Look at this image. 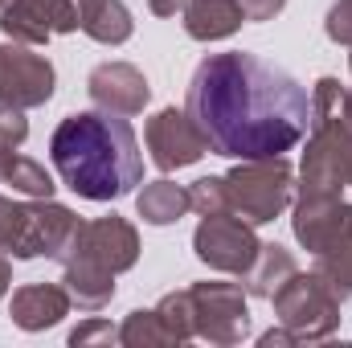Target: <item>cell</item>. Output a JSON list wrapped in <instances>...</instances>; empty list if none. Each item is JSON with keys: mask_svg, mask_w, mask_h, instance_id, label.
<instances>
[{"mask_svg": "<svg viewBox=\"0 0 352 348\" xmlns=\"http://www.w3.org/2000/svg\"><path fill=\"white\" fill-rule=\"evenodd\" d=\"M184 111L201 127L213 156L266 160L303 144L311 127V94L283 66L258 54H209L184 90Z\"/></svg>", "mask_w": 352, "mask_h": 348, "instance_id": "6da1fadb", "label": "cell"}, {"mask_svg": "<svg viewBox=\"0 0 352 348\" xmlns=\"http://www.w3.org/2000/svg\"><path fill=\"white\" fill-rule=\"evenodd\" d=\"M50 160L82 201H119L144 180V156L131 123L111 111H74L50 135Z\"/></svg>", "mask_w": 352, "mask_h": 348, "instance_id": "7a4b0ae2", "label": "cell"}, {"mask_svg": "<svg viewBox=\"0 0 352 348\" xmlns=\"http://www.w3.org/2000/svg\"><path fill=\"white\" fill-rule=\"evenodd\" d=\"M54 262L62 266V287L70 291L74 307L102 312L115 299V274L140 262V230L119 213H107L94 221L78 217L70 242Z\"/></svg>", "mask_w": 352, "mask_h": 348, "instance_id": "3957f363", "label": "cell"}, {"mask_svg": "<svg viewBox=\"0 0 352 348\" xmlns=\"http://www.w3.org/2000/svg\"><path fill=\"white\" fill-rule=\"evenodd\" d=\"M340 94L344 87L332 74L311 87V127L295 193H344L352 184V123L340 111Z\"/></svg>", "mask_w": 352, "mask_h": 348, "instance_id": "277c9868", "label": "cell"}, {"mask_svg": "<svg viewBox=\"0 0 352 348\" xmlns=\"http://www.w3.org/2000/svg\"><path fill=\"white\" fill-rule=\"evenodd\" d=\"M74 226H78V213L70 205H58L54 197L12 201L0 193V250L12 259H58Z\"/></svg>", "mask_w": 352, "mask_h": 348, "instance_id": "5b68a950", "label": "cell"}, {"mask_svg": "<svg viewBox=\"0 0 352 348\" xmlns=\"http://www.w3.org/2000/svg\"><path fill=\"white\" fill-rule=\"evenodd\" d=\"M274 320L295 336V345H316L336 336L340 328V303L344 295L320 274V270H295L278 291H274Z\"/></svg>", "mask_w": 352, "mask_h": 348, "instance_id": "8992f818", "label": "cell"}, {"mask_svg": "<svg viewBox=\"0 0 352 348\" xmlns=\"http://www.w3.org/2000/svg\"><path fill=\"white\" fill-rule=\"evenodd\" d=\"M226 184H230V213H238L254 230L283 217L295 201V168L287 156L238 160L226 173Z\"/></svg>", "mask_w": 352, "mask_h": 348, "instance_id": "52a82bcc", "label": "cell"}, {"mask_svg": "<svg viewBox=\"0 0 352 348\" xmlns=\"http://www.w3.org/2000/svg\"><path fill=\"white\" fill-rule=\"evenodd\" d=\"M192 328L197 340L234 348L250 336V295L242 283H192Z\"/></svg>", "mask_w": 352, "mask_h": 348, "instance_id": "ba28073f", "label": "cell"}, {"mask_svg": "<svg viewBox=\"0 0 352 348\" xmlns=\"http://www.w3.org/2000/svg\"><path fill=\"white\" fill-rule=\"evenodd\" d=\"M258 250H263V238L238 213L201 217L197 230H192V254L205 262L209 270H217V274L246 279V270L258 262Z\"/></svg>", "mask_w": 352, "mask_h": 348, "instance_id": "9c48e42d", "label": "cell"}, {"mask_svg": "<svg viewBox=\"0 0 352 348\" xmlns=\"http://www.w3.org/2000/svg\"><path fill=\"white\" fill-rule=\"evenodd\" d=\"M291 230L307 254H328L352 238V205L344 193H295Z\"/></svg>", "mask_w": 352, "mask_h": 348, "instance_id": "30bf717a", "label": "cell"}, {"mask_svg": "<svg viewBox=\"0 0 352 348\" xmlns=\"http://www.w3.org/2000/svg\"><path fill=\"white\" fill-rule=\"evenodd\" d=\"M58 87V70L45 54H37V45H21L8 41L0 45V107H16V111H33L45 107Z\"/></svg>", "mask_w": 352, "mask_h": 348, "instance_id": "8fae6325", "label": "cell"}, {"mask_svg": "<svg viewBox=\"0 0 352 348\" xmlns=\"http://www.w3.org/2000/svg\"><path fill=\"white\" fill-rule=\"evenodd\" d=\"M0 33L21 45H50L58 33H78L74 0H0Z\"/></svg>", "mask_w": 352, "mask_h": 348, "instance_id": "7c38bea8", "label": "cell"}, {"mask_svg": "<svg viewBox=\"0 0 352 348\" xmlns=\"http://www.w3.org/2000/svg\"><path fill=\"white\" fill-rule=\"evenodd\" d=\"M144 144H148L152 164H156L160 173L188 168V164H197V160L209 152V144H205L201 127L192 123V115H188V111H176V107H164V111H156V115L148 119Z\"/></svg>", "mask_w": 352, "mask_h": 348, "instance_id": "4fadbf2b", "label": "cell"}, {"mask_svg": "<svg viewBox=\"0 0 352 348\" xmlns=\"http://www.w3.org/2000/svg\"><path fill=\"white\" fill-rule=\"evenodd\" d=\"M87 94L98 111H111V115L127 119V115H140L148 107L152 87H148L140 66H131V62H102V66L90 70Z\"/></svg>", "mask_w": 352, "mask_h": 348, "instance_id": "5bb4252c", "label": "cell"}, {"mask_svg": "<svg viewBox=\"0 0 352 348\" xmlns=\"http://www.w3.org/2000/svg\"><path fill=\"white\" fill-rule=\"evenodd\" d=\"M74 299L62 283H29V287H16L12 299H8V316L21 332H45L54 324H62L70 316Z\"/></svg>", "mask_w": 352, "mask_h": 348, "instance_id": "9a60e30c", "label": "cell"}, {"mask_svg": "<svg viewBox=\"0 0 352 348\" xmlns=\"http://www.w3.org/2000/svg\"><path fill=\"white\" fill-rule=\"evenodd\" d=\"M180 17L192 41H226L246 25L242 0H188Z\"/></svg>", "mask_w": 352, "mask_h": 348, "instance_id": "2e32d148", "label": "cell"}, {"mask_svg": "<svg viewBox=\"0 0 352 348\" xmlns=\"http://www.w3.org/2000/svg\"><path fill=\"white\" fill-rule=\"evenodd\" d=\"M78 4V29L98 45H123L135 33L131 8L123 0H74Z\"/></svg>", "mask_w": 352, "mask_h": 348, "instance_id": "e0dca14e", "label": "cell"}, {"mask_svg": "<svg viewBox=\"0 0 352 348\" xmlns=\"http://www.w3.org/2000/svg\"><path fill=\"white\" fill-rule=\"evenodd\" d=\"M295 270H299V262H295V254H291L287 246H278V242H263L258 262L246 270L242 287H246L250 299H274V291H278Z\"/></svg>", "mask_w": 352, "mask_h": 348, "instance_id": "ac0fdd59", "label": "cell"}, {"mask_svg": "<svg viewBox=\"0 0 352 348\" xmlns=\"http://www.w3.org/2000/svg\"><path fill=\"white\" fill-rule=\"evenodd\" d=\"M135 213L148 226H173V221H180L188 213V188L184 184H173L168 176H160V180H152V184L140 188Z\"/></svg>", "mask_w": 352, "mask_h": 348, "instance_id": "d6986e66", "label": "cell"}, {"mask_svg": "<svg viewBox=\"0 0 352 348\" xmlns=\"http://www.w3.org/2000/svg\"><path fill=\"white\" fill-rule=\"evenodd\" d=\"M0 184H8L12 193L25 197H54V176L45 173V164L21 156L16 148H0Z\"/></svg>", "mask_w": 352, "mask_h": 348, "instance_id": "ffe728a7", "label": "cell"}, {"mask_svg": "<svg viewBox=\"0 0 352 348\" xmlns=\"http://www.w3.org/2000/svg\"><path fill=\"white\" fill-rule=\"evenodd\" d=\"M119 345L123 348H160V345H176L173 332L164 328V320L156 316V307H140L119 324Z\"/></svg>", "mask_w": 352, "mask_h": 348, "instance_id": "44dd1931", "label": "cell"}, {"mask_svg": "<svg viewBox=\"0 0 352 348\" xmlns=\"http://www.w3.org/2000/svg\"><path fill=\"white\" fill-rule=\"evenodd\" d=\"M156 316L164 320V328L173 332L176 345H188V340L197 336V328H192V295H188V287H184V291H168V295L156 303Z\"/></svg>", "mask_w": 352, "mask_h": 348, "instance_id": "7402d4cb", "label": "cell"}, {"mask_svg": "<svg viewBox=\"0 0 352 348\" xmlns=\"http://www.w3.org/2000/svg\"><path fill=\"white\" fill-rule=\"evenodd\" d=\"M188 209L197 217H213V213H230V184L226 176H201L188 184Z\"/></svg>", "mask_w": 352, "mask_h": 348, "instance_id": "603a6c76", "label": "cell"}, {"mask_svg": "<svg viewBox=\"0 0 352 348\" xmlns=\"http://www.w3.org/2000/svg\"><path fill=\"white\" fill-rule=\"evenodd\" d=\"M316 270L349 299L352 295V238L349 242H340L336 250H328V254H316Z\"/></svg>", "mask_w": 352, "mask_h": 348, "instance_id": "cb8c5ba5", "label": "cell"}, {"mask_svg": "<svg viewBox=\"0 0 352 348\" xmlns=\"http://www.w3.org/2000/svg\"><path fill=\"white\" fill-rule=\"evenodd\" d=\"M119 345V328L111 324V320H87V324H78L74 332H70V345L74 348H87V345Z\"/></svg>", "mask_w": 352, "mask_h": 348, "instance_id": "d4e9b609", "label": "cell"}, {"mask_svg": "<svg viewBox=\"0 0 352 348\" xmlns=\"http://www.w3.org/2000/svg\"><path fill=\"white\" fill-rule=\"evenodd\" d=\"M324 33L336 45H352V0H336L324 17Z\"/></svg>", "mask_w": 352, "mask_h": 348, "instance_id": "484cf974", "label": "cell"}, {"mask_svg": "<svg viewBox=\"0 0 352 348\" xmlns=\"http://www.w3.org/2000/svg\"><path fill=\"white\" fill-rule=\"evenodd\" d=\"M29 140V119L16 107H0V148H21Z\"/></svg>", "mask_w": 352, "mask_h": 348, "instance_id": "4316f807", "label": "cell"}, {"mask_svg": "<svg viewBox=\"0 0 352 348\" xmlns=\"http://www.w3.org/2000/svg\"><path fill=\"white\" fill-rule=\"evenodd\" d=\"M283 8H287V0H242L246 21H274Z\"/></svg>", "mask_w": 352, "mask_h": 348, "instance_id": "83f0119b", "label": "cell"}, {"mask_svg": "<svg viewBox=\"0 0 352 348\" xmlns=\"http://www.w3.org/2000/svg\"><path fill=\"white\" fill-rule=\"evenodd\" d=\"M287 345H295V336L278 324V328H270V332H263L258 336V348H287Z\"/></svg>", "mask_w": 352, "mask_h": 348, "instance_id": "f1b7e54d", "label": "cell"}, {"mask_svg": "<svg viewBox=\"0 0 352 348\" xmlns=\"http://www.w3.org/2000/svg\"><path fill=\"white\" fill-rule=\"evenodd\" d=\"M184 4H188V0H148V8H152L156 17H176V12H184Z\"/></svg>", "mask_w": 352, "mask_h": 348, "instance_id": "f546056e", "label": "cell"}, {"mask_svg": "<svg viewBox=\"0 0 352 348\" xmlns=\"http://www.w3.org/2000/svg\"><path fill=\"white\" fill-rule=\"evenodd\" d=\"M8 287H12V254L0 250V299L8 295Z\"/></svg>", "mask_w": 352, "mask_h": 348, "instance_id": "4dcf8cb0", "label": "cell"}, {"mask_svg": "<svg viewBox=\"0 0 352 348\" xmlns=\"http://www.w3.org/2000/svg\"><path fill=\"white\" fill-rule=\"evenodd\" d=\"M349 74H352V45H349ZM340 111H344V119L352 123V87H344V94H340Z\"/></svg>", "mask_w": 352, "mask_h": 348, "instance_id": "1f68e13d", "label": "cell"}]
</instances>
